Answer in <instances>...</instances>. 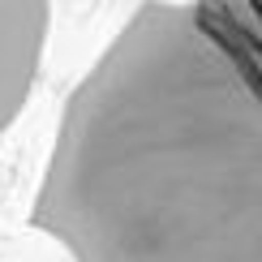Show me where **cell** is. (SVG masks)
I'll return each mask as SVG.
<instances>
[{
	"instance_id": "6da1fadb",
	"label": "cell",
	"mask_w": 262,
	"mask_h": 262,
	"mask_svg": "<svg viewBox=\"0 0 262 262\" xmlns=\"http://www.w3.org/2000/svg\"><path fill=\"white\" fill-rule=\"evenodd\" d=\"M30 228L73 262H262V0H142L60 107Z\"/></svg>"
},
{
	"instance_id": "7a4b0ae2",
	"label": "cell",
	"mask_w": 262,
	"mask_h": 262,
	"mask_svg": "<svg viewBox=\"0 0 262 262\" xmlns=\"http://www.w3.org/2000/svg\"><path fill=\"white\" fill-rule=\"evenodd\" d=\"M52 30V0H0V138L39 86Z\"/></svg>"
}]
</instances>
